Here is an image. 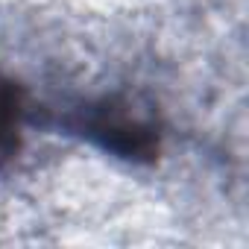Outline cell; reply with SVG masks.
Segmentation results:
<instances>
[{
  "instance_id": "cell-1",
  "label": "cell",
  "mask_w": 249,
  "mask_h": 249,
  "mask_svg": "<svg viewBox=\"0 0 249 249\" xmlns=\"http://www.w3.org/2000/svg\"><path fill=\"white\" fill-rule=\"evenodd\" d=\"M79 129L106 150L123 159H153L159 153V132L144 117H135L129 106L103 100L82 111Z\"/></svg>"
},
{
  "instance_id": "cell-2",
  "label": "cell",
  "mask_w": 249,
  "mask_h": 249,
  "mask_svg": "<svg viewBox=\"0 0 249 249\" xmlns=\"http://www.w3.org/2000/svg\"><path fill=\"white\" fill-rule=\"evenodd\" d=\"M24 114H27L24 88L0 73V167L9 164L21 153Z\"/></svg>"
}]
</instances>
